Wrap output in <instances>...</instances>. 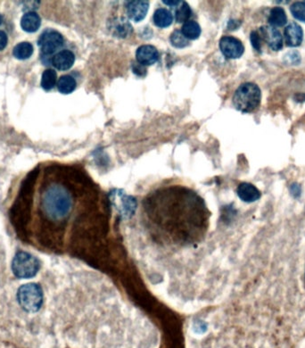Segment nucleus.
I'll use <instances>...</instances> for the list:
<instances>
[{
    "label": "nucleus",
    "mask_w": 305,
    "mask_h": 348,
    "mask_svg": "<svg viewBox=\"0 0 305 348\" xmlns=\"http://www.w3.org/2000/svg\"><path fill=\"white\" fill-rule=\"evenodd\" d=\"M40 204L43 215L48 220L61 222L70 215L74 199L65 187L59 183H52L43 191Z\"/></svg>",
    "instance_id": "obj_1"
},
{
    "label": "nucleus",
    "mask_w": 305,
    "mask_h": 348,
    "mask_svg": "<svg viewBox=\"0 0 305 348\" xmlns=\"http://www.w3.org/2000/svg\"><path fill=\"white\" fill-rule=\"evenodd\" d=\"M261 99L262 91L258 85L246 82L237 88L233 96V105L242 113H251L259 106Z\"/></svg>",
    "instance_id": "obj_2"
},
{
    "label": "nucleus",
    "mask_w": 305,
    "mask_h": 348,
    "mask_svg": "<svg viewBox=\"0 0 305 348\" xmlns=\"http://www.w3.org/2000/svg\"><path fill=\"white\" fill-rule=\"evenodd\" d=\"M17 300L22 309L28 313H36L43 305V290L39 284L27 283L17 291Z\"/></svg>",
    "instance_id": "obj_3"
},
{
    "label": "nucleus",
    "mask_w": 305,
    "mask_h": 348,
    "mask_svg": "<svg viewBox=\"0 0 305 348\" xmlns=\"http://www.w3.org/2000/svg\"><path fill=\"white\" fill-rule=\"evenodd\" d=\"M40 269V262L37 257L27 252H17L12 262V271L18 279L35 277Z\"/></svg>",
    "instance_id": "obj_4"
},
{
    "label": "nucleus",
    "mask_w": 305,
    "mask_h": 348,
    "mask_svg": "<svg viewBox=\"0 0 305 348\" xmlns=\"http://www.w3.org/2000/svg\"><path fill=\"white\" fill-rule=\"evenodd\" d=\"M40 50L44 55H51L59 50L64 44V39L61 33L53 30L43 32L38 41Z\"/></svg>",
    "instance_id": "obj_5"
},
{
    "label": "nucleus",
    "mask_w": 305,
    "mask_h": 348,
    "mask_svg": "<svg viewBox=\"0 0 305 348\" xmlns=\"http://www.w3.org/2000/svg\"><path fill=\"white\" fill-rule=\"evenodd\" d=\"M220 49L225 57L229 59H238L245 52L243 43L232 36H224L220 40Z\"/></svg>",
    "instance_id": "obj_6"
},
{
    "label": "nucleus",
    "mask_w": 305,
    "mask_h": 348,
    "mask_svg": "<svg viewBox=\"0 0 305 348\" xmlns=\"http://www.w3.org/2000/svg\"><path fill=\"white\" fill-rule=\"evenodd\" d=\"M259 34L262 40L266 43L271 50L279 51L283 48V38L279 31L271 26H262L259 29Z\"/></svg>",
    "instance_id": "obj_7"
},
{
    "label": "nucleus",
    "mask_w": 305,
    "mask_h": 348,
    "mask_svg": "<svg viewBox=\"0 0 305 348\" xmlns=\"http://www.w3.org/2000/svg\"><path fill=\"white\" fill-rule=\"evenodd\" d=\"M127 14L130 20H133L136 22L141 21L148 14L149 9V2L148 1H128L125 4Z\"/></svg>",
    "instance_id": "obj_8"
},
{
    "label": "nucleus",
    "mask_w": 305,
    "mask_h": 348,
    "mask_svg": "<svg viewBox=\"0 0 305 348\" xmlns=\"http://www.w3.org/2000/svg\"><path fill=\"white\" fill-rule=\"evenodd\" d=\"M159 58L158 50L152 45H143L136 51L137 63L143 66H149L156 63Z\"/></svg>",
    "instance_id": "obj_9"
},
{
    "label": "nucleus",
    "mask_w": 305,
    "mask_h": 348,
    "mask_svg": "<svg viewBox=\"0 0 305 348\" xmlns=\"http://www.w3.org/2000/svg\"><path fill=\"white\" fill-rule=\"evenodd\" d=\"M284 36L285 41L288 47L295 48L300 46L303 38L302 27L296 22H291L285 29Z\"/></svg>",
    "instance_id": "obj_10"
},
{
    "label": "nucleus",
    "mask_w": 305,
    "mask_h": 348,
    "mask_svg": "<svg viewBox=\"0 0 305 348\" xmlns=\"http://www.w3.org/2000/svg\"><path fill=\"white\" fill-rule=\"evenodd\" d=\"M75 62V56L70 50H62L52 58L53 66L59 71L71 69Z\"/></svg>",
    "instance_id": "obj_11"
},
{
    "label": "nucleus",
    "mask_w": 305,
    "mask_h": 348,
    "mask_svg": "<svg viewBox=\"0 0 305 348\" xmlns=\"http://www.w3.org/2000/svg\"><path fill=\"white\" fill-rule=\"evenodd\" d=\"M237 193L239 198L246 203H253L259 200L262 194L260 190L253 186V184L248 182H243L238 187Z\"/></svg>",
    "instance_id": "obj_12"
},
{
    "label": "nucleus",
    "mask_w": 305,
    "mask_h": 348,
    "mask_svg": "<svg viewBox=\"0 0 305 348\" xmlns=\"http://www.w3.org/2000/svg\"><path fill=\"white\" fill-rule=\"evenodd\" d=\"M41 25V19L39 14L34 11L28 12L22 15L21 19V27L25 32L32 33L39 30Z\"/></svg>",
    "instance_id": "obj_13"
},
{
    "label": "nucleus",
    "mask_w": 305,
    "mask_h": 348,
    "mask_svg": "<svg viewBox=\"0 0 305 348\" xmlns=\"http://www.w3.org/2000/svg\"><path fill=\"white\" fill-rule=\"evenodd\" d=\"M110 30L113 35L119 38H126L133 31L132 26L125 18H117L110 25Z\"/></svg>",
    "instance_id": "obj_14"
},
{
    "label": "nucleus",
    "mask_w": 305,
    "mask_h": 348,
    "mask_svg": "<svg viewBox=\"0 0 305 348\" xmlns=\"http://www.w3.org/2000/svg\"><path fill=\"white\" fill-rule=\"evenodd\" d=\"M153 21L159 28H167L173 21V15L166 8H159L154 12Z\"/></svg>",
    "instance_id": "obj_15"
},
{
    "label": "nucleus",
    "mask_w": 305,
    "mask_h": 348,
    "mask_svg": "<svg viewBox=\"0 0 305 348\" xmlns=\"http://www.w3.org/2000/svg\"><path fill=\"white\" fill-rule=\"evenodd\" d=\"M268 21L270 25L281 27L288 22V16L282 7H276L270 10Z\"/></svg>",
    "instance_id": "obj_16"
},
{
    "label": "nucleus",
    "mask_w": 305,
    "mask_h": 348,
    "mask_svg": "<svg viewBox=\"0 0 305 348\" xmlns=\"http://www.w3.org/2000/svg\"><path fill=\"white\" fill-rule=\"evenodd\" d=\"M77 87V82L71 75H63L57 81V88L62 94H71Z\"/></svg>",
    "instance_id": "obj_17"
},
{
    "label": "nucleus",
    "mask_w": 305,
    "mask_h": 348,
    "mask_svg": "<svg viewBox=\"0 0 305 348\" xmlns=\"http://www.w3.org/2000/svg\"><path fill=\"white\" fill-rule=\"evenodd\" d=\"M33 51V46L31 43L21 42L14 47L13 56L19 60H26L32 57Z\"/></svg>",
    "instance_id": "obj_18"
},
{
    "label": "nucleus",
    "mask_w": 305,
    "mask_h": 348,
    "mask_svg": "<svg viewBox=\"0 0 305 348\" xmlns=\"http://www.w3.org/2000/svg\"><path fill=\"white\" fill-rule=\"evenodd\" d=\"M181 32L183 35L186 37V39L192 40L198 39L201 35L200 25H198L197 21H186L183 25Z\"/></svg>",
    "instance_id": "obj_19"
},
{
    "label": "nucleus",
    "mask_w": 305,
    "mask_h": 348,
    "mask_svg": "<svg viewBox=\"0 0 305 348\" xmlns=\"http://www.w3.org/2000/svg\"><path fill=\"white\" fill-rule=\"evenodd\" d=\"M56 80H57V74H56V71L53 69L45 70L41 77V87L46 91H50L56 86Z\"/></svg>",
    "instance_id": "obj_20"
},
{
    "label": "nucleus",
    "mask_w": 305,
    "mask_h": 348,
    "mask_svg": "<svg viewBox=\"0 0 305 348\" xmlns=\"http://www.w3.org/2000/svg\"><path fill=\"white\" fill-rule=\"evenodd\" d=\"M191 16H192V10L190 8V5L185 1H183L179 9L176 10V21L179 24H181V22L185 24L186 21H189Z\"/></svg>",
    "instance_id": "obj_21"
},
{
    "label": "nucleus",
    "mask_w": 305,
    "mask_h": 348,
    "mask_svg": "<svg viewBox=\"0 0 305 348\" xmlns=\"http://www.w3.org/2000/svg\"><path fill=\"white\" fill-rule=\"evenodd\" d=\"M170 41L172 43V46L175 47L177 49H183L189 46V39H186V37L183 35L180 30H175L172 32V35L170 37Z\"/></svg>",
    "instance_id": "obj_22"
},
{
    "label": "nucleus",
    "mask_w": 305,
    "mask_h": 348,
    "mask_svg": "<svg viewBox=\"0 0 305 348\" xmlns=\"http://www.w3.org/2000/svg\"><path fill=\"white\" fill-rule=\"evenodd\" d=\"M290 11L294 17L305 22V2H295L290 7Z\"/></svg>",
    "instance_id": "obj_23"
},
{
    "label": "nucleus",
    "mask_w": 305,
    "mask_h": 348,
    "mask_svg": "<svg viewBox=\"0 0 305 348\" xmlns=\"http://www.w3.org/2000/svg\"><path fill=\"white\" fill-rule=\"evenodd\" d=\"M250 39H251V43H252V46L253 47V49L258 52V53H262L263 52V50H262V47H263V40H262V38L260 36L259 32H251V35H250Z\"/></svg>",
    "instance_id": "obj_24"
},
{
    "label": "nucleus",
    "mask_w": 305,
    "mask_h": 348,
    "mask_svg": "<svg viewBox=\"0 0 305 348\" xmlns=\"http://www.w3.org/2000/svg\"><path fill=\"white\" fill-rule=\"evenodd\" d=\"M286 62L289 64H298L301 61V57H300V54L296 51H290L286 55Z\"/></svg>",
    "instance_id": "obj_25"
},
{
    "label": "nucleus",
    "mask_w": 305,
    "mask_h": 348,
    "mask_svg": "<svg viewBox=\"0 0 305 348\" xmlns=\"http://www.w3.org/2000/svg\"><path fill=\"white\" fill-rule=\"evenodd\" d=\"M132 71L134 74H137L138 76H145L147 74V69L138 63L132 64Z\"/></svg>",
    "instance_id": "obj_26"
},
{
    "label": "nucleus",
    "mask_w": 305,
    "mask_h": 348,
    "mask_svg": "<svg viewBox=\"0 0 305 348\" xmlns=\"http://www.w3.org/2000/svg\"><path fill=\"white\" fill-rule=\"evenodd\" d=\"M7 40H8V38H7V33L3 31H0V51L7 47Z\"/></svg>",
    "instance_id": "obj_27"
},
{
    "label": "nucleus",
    "mask_w": 305,
    "mask_h": 348,
    "mask_svg": "<svg viewBox=\"0 0 305 348\" xmlns=\"http://www.w3.org/2000/svg\"><path fill=\"white\" fill-rule=\"evenodd\" d=\"M291 193L294 197H297L301 195V188L297 183H294L291 186Z\"/></svg>",
    "instance_id": "obj_28"
},
{
    "label": "nucleus",
    "mask_w": 305,
    "mask_h": 348,
    "mask_svg": "<svg viewBox=\"0 0 305 348\" xmlns=\"http://www.w3.org/2000/svg\"><path fill=\"white\" fill-rule=\"evenodd\" d=\"M163 3L166 4L169 7H177L179 6V4L182 3L181 1H170V0H167V1H163Z\"/></svg>",
    "instance_id": "obj_29"
},
{
    "label": "nucleus",
    "mask_w": 305,
    "mask_h": 348,
    "mask_svg": "<svg viewBox=\"0 0 305 348\" xmlns=\"http://www.w3.org/2000/svg\"><path fill=\"white\" fill-rule=\"evenodd\" d=\"M2 22H3V16L0 14V25H2Z\"/></svg>",
    "instance_id": "obj_30"
},
{
    "label": "nucleus",
    "mask_w": 305,
    "mask_h": 348,
    "mask_svg": "<svg viewBox=\"0 0 305 348\" xmlns=\"http://www.w3.org/2000/svg\"><path fill=\"white\" fill-rule=\"evenodd\" d=\"M304 282H305V275H304Z\"/></svg>",
    "instance_id": "obj_31"
}]
</instances>
